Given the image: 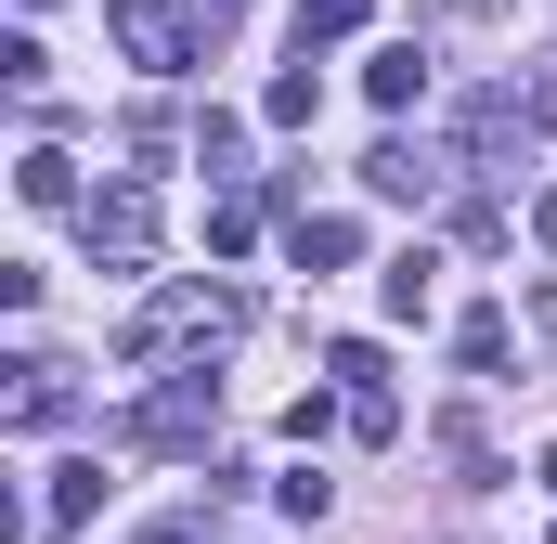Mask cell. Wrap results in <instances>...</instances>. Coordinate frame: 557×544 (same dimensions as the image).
I'll return each mask as SVG.
<instances>
[{"instance_id": "1", "label": "cell", "mask_w": 557, "mask_h": 544, "mask_svg": "<svg viewBox=\"0 0 557 544\" xmlns=\"http://www.w3.org/2000/svg\"><path fill=\"white\" fill-rule=\"evenodd\" d=\"M221 26H234V0H117V52L156 65V78L208 65V52H221Z\"/></svg>"}, {"instance_id": "2", "label": "cell", "mask_w": 557, "mask_h": 544, "mask_svg": "<svg viewBox=\"0 0 557 544\" xmlns=\"http://www.w3.org/2000/svg\"><path fill=\"white\" fill-rule=\"evenodd\" d=\"M208 428H221V376H208V363H182V376H156V390L131 403V441H143V454H195Z\"/></svg>"}, {"instance_id": "3", "label": "cell", "mask_w": 557, "mask_h": 544, "mask_svg": "<svg viewBox=\"0 0 557 544\" xmlns=\"http://www.w3.org/2000/svg\"><path fill=\"white\" fill-rule=\"evenodd\" d=\"M234 324H247V298H234V285H156V311H143L117 350H131V363H156L169 337H234Z\"/></svg>"}, {"instance_id": "4", "label": "cell", "mask_w": 557, "mask_h": 544, "mask_svg": "<svg viewBox=\"0 0 557 544\" xmlns=\"http://www.w3.org/2000/svg\"><path fill=\"white\" fill-rule=\"evenodd\" d=\"M78 247H91L104 272H143L156 260V195H143V182H104V195L78 208Z\"/></svg>"}, {"instance_id": "5", "label": "cell", "mask_w": 557, "mask_h": 544, "mask_svg": "<svg viewBox=\"0 0 557 544\" xmlns=\"http://www.w3.org/2000/svg\"><path fill=\"white\" fill-rule=\"evenodd\" d=\"M441 182H454V156H428V143H403V131L363 156V195H389V208H428Z\"/></svg>"}, {"instance_id": "6", "label": "cell", "mask_w": 557, "mask_h": 544, "mask_svg": "<svg viewBox=\"0 0 557 544\" xmlns=\"http://www.w3.org/2000/svg\"><path fill=\"white\" fill-rule=\"evenodd\" d=\"M104 493H117V480H104L91 454H65V467H52V493H39V532H26V544H65L91 506H104Z\"/></svg>"}, {"instance_id": "7", "label": "cell", "mask_w": 557, "mask_h": 544, "mask_svg": "<svg viewBox=\"0 0 557 544\" xmlns=\"http://www.w3.org/2000/svg\"><path fill=\"white\" fill-rule=\"evenodd\" d=\"M65 415H78V376H65L52 350H26V363H13V428H65Z\"/></svg>"}, {"instance_id": "8", "label": "cell", "mask_w": 557, "mask_h": 544, "mask_svg": "<svg viewBox=\"0 0 557 544\" xmlns=\"http://www.w3.org/2000/svg\"><path fill=\"white\" fill-rule=\"evenodd\" d=\"M363 91H376V118H416L428 104V39H389V52L363 65Z\"/></svg>"}, {"instance_id": "9", "label": "cell", "mask_w": 557, "mask_h": 544, "mask_svg": "<svg viewBox=\"0 0 557 544\" xmlns=\"http://www.w3.org/2000/svg\"><path fill=\"white\" fill-rule=\"evenodd\" d=\"M285 247H298V272H350V260H363V234H350L337 208H298V221H285Z\"/></svg>"}, {"instance_id": "10", "label": "cell", "mask_w": 557, "mask_h": 544, "mask_svg": "<svg viewBox=\"0 0 557 544\" xmlns=\"http://www.w3.org/2000/svg\"><path fill=\"white\" fill-rule=\"evenodd\" d=\"M376 298H389V324H428V298H441V260H428V247H403V260L376 272Z\"/></svg>"}, {"instance_id": "11", "label": "cell", "mask_w": 557, "mask_h": 544, "mask_svg": "<svg viewBox=\"0 0 557 544\" xmlns=\"http://www.w3.org/2000/svg\"><path fill=\"white\" fill-rule=\"evenodd\" d=\"M260 118H273V131H311V118H324V78H311V52H298L273 91H260Z\"/></svg>"}, {"instance_id": "12", "label": "cell", "mask_w": 557, "mask_h": 544, "mask_svg": "<svg viewBox=\"0 0 557 544\" xmlns=\"http://www.w3.org/2000/svg\"><path fill=\"white\" fill-rule=\"evenodd\" d=\"M13 182H26V208H91V195H78V156H52V143H39Z\"/></svg>"}, {"instance_id": "13", "label": "cell", "mask_w": 557, "mask_h": 544, "mask_svg": "<svg viewBox=\"0 0 557 544\" xmlns=\"http://www.w3.org/2000/svg\"><path fill=\"white\" fill-rule=\"evenodd\" d=\"M506 350H519V324H506V311H467V324H454V363H467V376H493Z\"/></svg>"}, {"instance_id": "14", "label": "cell", "mask_w": 557, "mask_h": 544, "mask_svg": "<svg viewBox=\"0 0 557 544\" xmlns=\"http://www.w3.org/2000/svg\"><path fill=\"white\" fill-rule=\"evenodd\" d=\"M234 156H247V118H234V104H208V118H195V169H234Z\"/></svg>"}, {"instance_id": "15", "label": "cell", "mask_w": 557, "mask_h": 544, "mask_svg": "<svg viewBox=\"0 0 557 544\" xmlns=\"http://www.w3.org/2000/svg\"><path fill=\"white\" fill-rule=\"evenodd\" d=\"M363 26V0H298V52H324V39H350Z\"/></svg>"}, {"instance_id": "16", "label": "cell", "mask_w": 557, "mask_h": 544, "mask_svg": "<svg viewBox=\"0 0 557 544\" xmlns=\"http://www.w3.org/2000/svg\"><path fill=\"white\" fill-rule=\"evenodd\" d=\"M324 376H350V390H389V363H376V337H337V350H324Z\"/></svg>"}, {"instance_id": "17", "label": "cell", "mask_w": 557, "mask_h": 544, "mask_svg": "<svg viewBox=\"0 0 557 544\" xmlns=\"http://www.w3.org/2000/svg\"><path fill=\"white\" fill-rule=\"evenodd\" d=\"M131 544H208V506H182V519H143Z\"/></svg>"}, {"instance_id": "18", "label": "cell", "mask_w": 557, "mask_h": 544, "mask_svg": "<svg viewBox=\"0 0 557 544\" xmlns=\"http://www.w3.org/2000/svg\"><path fill=\"white\" fill-rule=\"evenodd\" d=\"M532 247H545V260H557V195H532Z\"/></svg>"}, {"instance_id": "19", "label": "cell", "mask_w": 557, "mask_h": 544, "mask_svg": "<svg viewBox=\"0 0 557 544\" xmlns=\"http://www.w3.org/2000/svg\"><path fill=\"white\" fill-rule=\"evenodd\" d=\"M532 480H545V493H557V441H545V467H532Z\"/></svg>"}, {"instance_id": "20", "label": "cell", "mask_w": 557, "mask_h": 544, "mask_svg": "<svg viewBox=\"0 0 557 544\" xmlns=\"http://www.w3.org/2000/svg\"><path fill=\"white\" fill-rule=\"evenodd\" d=\"M26 13H52V0H26Z\"/></svg>"}]
</instances>
